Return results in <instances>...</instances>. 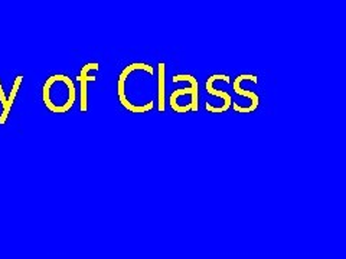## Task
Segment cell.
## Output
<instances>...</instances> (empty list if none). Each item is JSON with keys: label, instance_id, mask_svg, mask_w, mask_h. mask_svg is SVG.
Instances as JSON below:
<instances>
[{"label": "cell", "instance_id": "1", "mask_svg": "<svg viewBox=\"0 0 346 259\" xmlns=\"http://www.w3.org/2000/svg\"><path fill=\"white\" fill-rule=\"evenodd\" d=\"M42 99L45 107L52 113L64 114L75 104V85L67 75L55 74L45 81L42 89Z\"/></svg>", "mask_w": 346, "mask_h": 259}, {"label": "cell", "instance_id": "2", "mask_svg": "<svg viewBox=\"0 0 346 259\" xmlns=\"http://www.w3.org/2000/svg\"><path fill=\"white\" fill-rule=\"evenodd\" d=\"M179 81H188L190 86L189 88H179L176 91H173V94L169 98V104L170 107L178 111V98L183 94H189L192 96V101H190V108L193 111H198V82L196 79L192 77V75H175L173 77V82H179Z\"/></svg>", "mask_w": 346, "mask_h": 259}, {"label": "cell", "instance_id": "3", "mask_svg": "<svg viewBox=\"0 0 346 259\" xmlns=\"http://www.w3.org/2000/svg\"><path fill=\"white\" fill-rule=\"evenodd\" d=\"M100 65L97 62H88L81 68L77 81L81 86V98H79V110L81 113H85L88 110V95H87V85L89 81H95V77L91 75V71H97Z\"/></svg>", "mask_w": 346, "mask_h": 259}, {"label": "cell", "instance_id": "4", "mask_svg": "<svg viewBox=\"0 0 346 259\" xmlns=\"http://www.w3.org/2000/svg\"><path fill=\"white\" fill-rule=\"evenodd\" d=\"M217 79H224L225 82H229V77L228 75H212V77L208 78L207 81V92L209 94V95H214V96H219V98H222L224 99V106L221 107V108H214L212 106H209V104H207V110L208 111H212V113H224V111H227L228 108L231 107V95L229 94H227V92H224V91H217L215 88H214V82L217 81Z\"/></svg>", "mask_w": 346, "mask_h": 259}, {"label": "cell", "instance_id": "5", "mask_svg": "<svg viewBox=\"0 0 346 259\" xmlns=\"http://www.w3.org/2000/svg\"><path fill=\"white\" fill-rule=\"evenodd\" d=\"M22 81H23V77H22V75H18V77H16V81L13 82V88H12V92H10L9 98L5 96V91H3L2 84H0V102H2V107H3V113L0 115V124H5V123H6V120H8V117H9L10 110H12V106H13V101H15L16 95H18V89H19Z\"/></svg>", "mask_w": 346, "mask_h": 259}, {"label": "cell", "instance_id": "6", "mask_svg": "<svg viewBox=\"0 0 346 259\" xmlns=\"http://www.w3.org/2000/svg\"><path fill=\"white\" fill-rule=\"evenodd\" d=\"M242 78H244V75H239V77L235 78V81H234V91L237 92L238 95L245 96V98H250L253 102H251V106L247 107V108H239L237 104H234V110H235V111H238V113H253V111H254V110H257L258 106H260V96H258L256 92L245 91V89H242V88L239 86V81H241Z\"/></svg>", "mask_w": 346, "mask_h": 259}, {"label": "cell", "instance_id": "7", "mask_svg": "<svg viewBox=\"0 0 346 259\" xmlns=\"http://www.w3.org/2000/svg\"><path fill=\"white\" fill-rule=\"evenodd\" d=\"M163 72H165V64H159V111L163 113L165 111V92H163Z\"/></svg>", "mask_w": 346, "mask_h": 259}]
</instances>
